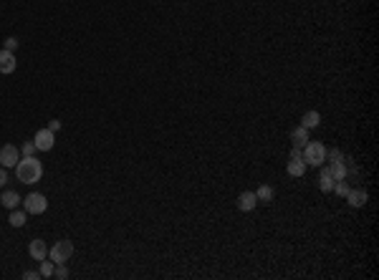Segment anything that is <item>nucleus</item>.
Here are the masks:
<instances>
[{
    "instance_id": "f257e3e1",
    "label": "nucleus",
    "mask_w": 379,
    "mask_h": 280,
    "mask_svg": "<svg viewBox=\"0 0 379 280\" xmlns=\"http://www.w3.org/2000/svg\"><path fill=\"white\" fill-rule=\"evenodd\" d=\"M15 174H18V182H23V184H35V182H41V177H43V164H41L35 157H23V159H18V164H15Z\"/></svg>"
},
{
    "instance_id": "f03ea898",
    "label": "nucleus",
    "mask_w": 379,
    "mask_h": 280,
    "mask_svg": "<svg viewBox=\"0 0 379 280\" xmlns=\"http://www.w3.org/2000/svg\"><path fill=\"white\" fill-rule=\"evenodd\" d=\"M304 162H306V167H324V162H326V147L321 144V142H306V147H304Z\"/></svg>"
},
{
    "instance_id": "7ed1b4c3",
    "label": "nucleus",
    "mask_w": 379,
    "mask_h": 280,
    "mask_svg": "<svg viewBox=\"0 0 379 280\" xmlns=\"http://www.w3.org/2000/svg\"><path fill=\"white\" fill-rule=\"evenodd\" d=\"M71 255H73V243L71 240H58L53 248H48V260H53L56 265L68 263Z\"/></svg>"
},
{
    "instance_id": "20e7f679",
    "label": "nucleus",
    "mask_w": 379,
    "mask_h": 280,
    "mask_svg": "<svg viewBox=\"0 0 379 280\" xmlns=\"http://www.w3.org/2000/svg\"><path fill=\"white\" fill-rule=\"evenodd\" d=\"M23 210H25L28 215H43V212L48 210V200H46L41 192H30V195H25V200H23Z\"/></svg>"
},
{
    "instance_id": "39448f33",
    "label": "nucleus",
    "mask_w": 379,
    "mask_h": 280,
    "mask_svg": "<svg viewBox=\"0 0 379 280\" xmlns=\"http://www.w3.org/2000/svg\"><path fill=\"white\" fill-rule=\"evenodd\" d=\"M33 144H35V149H41V152H51L53 144H56V131H51V129H38L35 136H33Z\"/></svg>"
},
{
    "instance_id": "423d86ee",
    "label": "nucleus",
    "mask_w": 379,
    "mask_h": 280,
    "mask_svg": "<svg viewBox=\"0 0 379 280\" xmlns=\"http://www.w3.org/2000/svg\"><path fill=\"white\" fill-rule=\"evenodd\" d=\"M18 159H20V152H18L13 144H5V147L0 149V167L10 169V167L18 164Z\"/></svg>"
},
{
    "instance_id": "0eeeda50",
    "label": "nucleus",
    "mask_w": 379,
    "mask_h": 280,
    "mask_svg": "<svg viewBox=\"0 0 379 280\" xmlns=\"http://www.w3.org/2000/svg\"><path fill=\"white\" fill-rule=\"evenodd\" d=\"M28 255L35 260V263H41V260H46L48 258V245L38 238V240H30V245H28Z\"/></svg>"
},
{
    "instance_id": "6e6552de",
    "label": "nucleus",
    "mask_w": 379,
    "mask_h": 280,
    "mask_svg": "<svg viewBox=\"0 0 379 280\" xmlns=\"http://www.w3.org/2000/svg\"><path fill=\"white\" fill-rule=\"evenodd\" d=\"M18 68V61H15V56H13V51H5V48H0V73H13Z\"/></svg>"
},
{
    "instance_id": "1a4fd4ad",
    "label": "nucleus",
    "mask_w": 379,
    "mask_h": 280,
    "mask_svg": "<svg viewBox=\"0 0 379 280\" xmlns=\"http://www.w3.org/2000/svg\"><path fill=\"white\" fill-rule=\"evenodd\" d=\"M347 202L352 205V207H364L367 202H369V195H367V190H349V195H347Z\"/></svg>"
},
{
    "instance_id": "9d476101",
    "label": "nucleus",
    "mask_w": 379,
    "mask_h": 280,
    "mask_svg": "<svg viewBox=\"0 0 379 280\" xmlns=\"http://www.w3.org/2000/svg\"><path fill=\"white\" fill-rule=\"evenodd\" d=\"M255 205H258L255 192H243V195L238 197V210H240V212H253Z\"/></svg>"
},
{
    "instance_id": "9b49d317",
    "label": "nucleus",
    "mask_w": 379,
    "mask_h": 280,
    "mask_svg": "<svg viewBox=\"0 0 379 280\" xmlns=\"http://www.w3.org/2000/svg\"><path fill=\"white\" fill-rule=\"evenodd\" d=\"M326 172L331 174V179H334V182H339V179H347V174H349V169H347V164H344V162H329Z\"/></svg>"
},
{
    "instance_id": "f8f14e48",
    "label": "nucleus",
    "mask_w": 379,
    "mask_h": 280,
    "mask_svg": "<svg viewBox=\"0 0 379 280\" xmlns=\"http://www.w3.org/2000/svg\"><path fill=\"white\" fill-rule=\"evenodd\" d=\"M20 202H23V200H20V195H18V192H13V190H5V192L0 195V205H3L5 210H15Z\"/></svg>"
},
{
    "instance_id": "ddd939ff",
    "label": "nucleus",
    "mask_w": 379,
    "mask_h": 280,
    "mask_svg": "<svg viewBox=\"0 0 379 280\" xmlns=\"http://www.w3.org/2000/svg\"><path fill=\"white\" fill-rule=\"evenodd\" d=\"M319 124H321V114H319V111H314V109H311V111H306V114L301 116V126H304V129H309V131H311V129H316Z\"/></svg>"
},
{
    "instance_id": "4468645a",
    "label": "nucleus",
    "mask_w": 379,
    "mask_h": 280,
    "mask_svg": "<svg viewBox=\"0 0 379 280\" xmlns=\"http://www.w3.org/2000/svg\"><path fill=\"white\" fill-rule=\"evenodd\" d=\"M291 142H293V147L304 149V147H306V142H309V129H304V126H296V129L291 131Z\"/></svg>"
},
{
    "instance_id": "2eb2a0df",
    "label": "nucleus",
    "mask_w": 379,
    "mask_h": 280,
    "mask_svg": "<svg viewBox=\"0 0 379 280\" xmlns=\"http://www.w3.org/2000/svg\"><path fill=\"white\" fill-rule=\"evenodd\" d=\"M273 195H276V192H273V187H271V184H260V187H258V192H255L258 202H263V205H271V202H273Z\"/></svg>"
},
{
    "instance_id": "dca6fc26",
    "label": "nucleus",
    "mask_w": 379,
    "mask_h": 280,
    "mask_svg": "<svg viewBox=\"0 0 379 280\" xmlns=\"http://www.w3.org/2000/svg\"><path fill=\"white\" fill-rule=\"evenodd\" d=\"M288 174L291 177H304L306 174V162L304 159H291L288 162Z\"/></svg>"
},
{
    "instance_id": "f3484780",
    "label": "nucleus",
    "mask_w": 379,
    "mask_h": 280,
    "mask_svg": "<svg viewBox=\"0 0 379 280\" xmlns=\"http://www.w3.org/2000/svg\"><path fill=\"white\" fill-rule=\"evenodd\" d=\"M25 215H28L25 210H18V207H15V210H10V217H8V222H10L13 227H23V225H25Z\"/></svg>"
},
{
    "instance_id": "a211bd4d",
    "label": "nucleus",
    "mask_w": 379,
    "mask_h": 280,
    "mask_svg": "<svg viewBox=\"0 0 379 280\" xmlns=\"http://www.w3.org/2000/svg\"><path fill=\"white\" fill-rule=\"evenodd\" d=\"M331 187H334V179H331V174L326 172V167L321 169V177H319V190L321 192H331Z\"/></svg>"
},
{
    "instance_id": "6ab92c4d",
    "label": "nucleus",
    "mask_w": 379,
    "mask_h": 280,
    "mask_svg": "<svg viewBox=\"0 0 379 280\" xmlns=\"http://www.w3.org/2000/svg\"><path fill=\"white\" fill-rule=\"evenodd\" d=\"M53 270H56V263H53V260H48V263L41 260V270H38L41 278H53Z\"/></svg>"
},
{
    "instance_id": "aec40b11",
    "label": "nucleus",
    "mask_w": 379,
    "mask_h": 280,
    "mask_svg": "<svg viewBox=\"0 0 379 280\" xmlns=\"http://www.w3.org/2000/svg\"><path fill=\"white\" fill-rule=\"evenodd\" d=\"M326 159L329 162H344V154L339 149H326Z\"/></svg>"
},
{
    "instance_id": "412c9836",
    "label": "nucleus",
    "mask_w": 379,
    "mask_h": 280,
    "mask_svg": "<svg viewBox=\"0 0 379 280\" xmlns=\"http://www.w3.org/2000/svg\"><path fill=\"white\" fill-rule=\"evenodd\" d=\"M53 278H58V280H66L68 278V270L63 268V265H56V270H53Z\"/></svg>"
},
{
    "instance_id": "4be33fe9",
    "label": "nucleus",
    "mask_w": 379,
    "mask_h": 280,
    "mask_svg": "<svg viewBox=\"0 0 379 280\" xmlns=\"http://www.w3.org/2000/svg\"><path fill=\"white\" fill-rule=\"evenodd\" d=\"M3 48H5V51H15V48H18V38H13V35H10V38H5Z\"/></svg>"
},
{
    "instance_id": "5701e85b",
    "label": "nucleus",
    "mask_w": 379,
    "mask_h": 280,
    "mask_svg": "<svg viewBox=\"0 0 379 280\" xmlns=\"http://www.w3.org/2000/svg\"><path fill=\"white\" fill-rule=\"evenodd\" d=\"M33 152H35V144H33V142H25V144H23V157H33Z\"/></svg>"
},
{
    "instance_id": "b1692460",
    "label": "nucleus",
    "mask_w": 379,
    "mask_h": 280,
    "mask_svg": "<svg viewBox=\"0 0 379 280\" xmlns=\"http://www.w3.org/2000/svg\"><path fill=\"white\" fill-rule=\"evenodd\" d=\"M291 159H304V149L293 147V149H291Z\"/></svg>"
},
{
    "instance_id": "393cba45",
    "label": "nucleus",
    "mask_w": 379,
    "mask_h": 280,
    "mask_svg": "<svg viewBox=\"0 0 379 280\" xmlns=\"http://www.w3.org/2000/svg\"><path fill=\"white\" fill-rule=\"evenodd\" d=\"M23 278H25V280H35V278H41V273H35V270H25V273H23Z\"/></svg>"
},
{
    "instance_id": "a878e982",
    "label": "nucleus",
    "mask_w": 379,
    "mask_h": 280,
    "mask_svg": "<svg viewBox=\"0 0 379 280\" xmlns=\"http://www.w3.org/2000/svg\"><path fill=\"white\" fill-rule=\"evenodd\" d=\"M48 129H51V131H58V129H61V121H58V119H51Z\"/></svg>"
},
{
    "instance_id": "bb28decb",
    "label": "nucleus",
    "mask_w": 379,
    "mask_h": 280,
    "mask_svg": "<svg viewBox=\"0 0 379 280\" xmlns=\"http://www.w3.org/2000/svg\"><path fill=\"white\" fill-rule=\"evenodd\" d=\"M3 184H8V172H5V167H0V187Z\"/></svg>"
}]
</instances>
